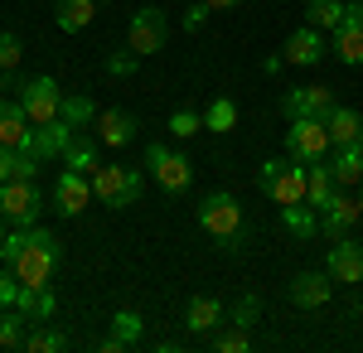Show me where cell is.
Wrapping results in <instances>:
<instances>
[{"instance_id":"obj_30","label":"cell","mask_w":363,"mask_h":353,"mask_svg":"<svg viewBox=\"0 0 363 353\" xmlns=\"http://www.w3.org/2000/svg\"><path fill=\"white\" fill-rule=\"evenodd\" d=\"M58 116L73 126V131H83L87 121L97 116V107H92V97H63V107H58Z\"/></svg>"},{"instance_id":"obj_12","label":"cell","mask_w":363,"mask_h":353,"mask_svg":"<svg viewBox=\"0 0 363 353\" xmlns=\"http://www.w3.org/2000/svg\"><path fill=\"white\" fill-rule=\"evenodd\" d=\"M281 111H286V121H296V116H330L335 111V92L330 87H291L286 97H281Z\"/></svg>"},{"instance_id":"obj_48","label":"cell","mask_w":363,"mask_h":353,"mask_svg":"<svg viewBox=\"0 0 363 353\" xmlns=\"http://www.w3.org/2000/svg\"><path fill=\"white\" fill-rule=\"evenodd\" d=\"M0 218H5V213H0Z\"/></svg>"},{"instance_id":"obj_47","label":"cell","mask_w":363,"mask_h":353,"mask_svg":"<svg viewBox=\"0 0 363 353\" xmlns=\"http://www.w3.org/2000/svg\"><path fill=\"white\" fill-rule=\"evenodd\" d=\"M354 198H359V208H363V184H359V194H354Z\"/></svg>"},{"instance_id":"obj_40","label":"cell","mask_w":363,"mask_h":353,"mask_svg":"<svg viewBox=\"0 0 363 353\" xmlns=\"http://www.w3.org/2000/svg\"><path fill=\"white\" fill-rule=\"evenodd\" d=\"M203 20H208V5L199 0V5H189V10H184V20H179V25L189 29V34H199V29H203Z\"/></svg>"},{"instance_id":"obj_41","label":"cell","mask_w":363,"mask_h":353,"mask_svg":"<svg viewBox=\"0 0 363 353\" xmlns=\"http://www.w3.org/2000/svg\"><path fill=\"white\" fill-rule=\"evenodd\" d=\"M15 164H20V150L15 145H0V184L15 179Z\"/></svg>"},{"instance_id":"obj_24","label":"cell","mask_w":363,"mask_h":353,"mask_svg":"<svg viewBox=\"0 0 363 353\" xmlns=\"http://www.w3.org/2000/svg\"><path fill=\"white\" fill-rule=\"evenodd\" d=\"M92 15H97V0H58L54 5V25L63 34H78V29L92 25Z\"/></svg>"},{"instance_id":"obj_26","label":"cell","mask_w":363,"mask_h":353,"mask_svg":"<svg viewBox=\"0 0 363 353\" xmlns=\"http://www.w3.org/2000/svg\"><path fill=\"white\" fill-rule=\"evenodd\" d=\"M63 164L78 169V174H92V169H97V140L92 136H73L68 150H63Z\"/></svg>"},{"instance_id":"obj_33","label":"cell","mask_w":363,"mask_h":353,"mask_svg":"<svg viewBox=\"0 0 363 353\" xmlns=\"http://www.w3.org/2000/svg\"><path fill=\"white\" fill-rule=\"evenodd\" d=\"M335 54L344 63H363V29H335Z\"/></svg>"},{"instance_id":"obj_5","label":"cell","mask_w":363,"mask_h":353,"mask_svg":"<svg viewBox=\"0 0 363 353\" xmlns=\"http://www.w3.org/2000/svg\"><path fill=\"white\" fill-rule=\"evenodd\" d=\"M169 39V15L165 10H155V5H145V10H136L131 15V25H126V49L131 54H160Z\"/></svg>"},{"instance_id":"obj_35","label":"cell","mask_w":363,"mask_h":353,"mask_svg":"<svg viewBox=\"0 0 363 353\" xmlns=\"http://www.w3.org/2000/svg\"><path fill=\"white\" fill-rule=\"evenodd\" d=\"M169 131H174V136H199V131H203V116L189 111V107H179L174 116H169Z\"/></svg>"},{"instance_id":"obj_22","label":"cell","mask_w":363,"mask_h":353,"mask_svg":"<svg viewBox=\"0 0 363 353\" xmlns=\"http://www.w3.org/2000/svg\"><path fill=\"white\" fill-rule=\"evenodd\" d=\"M0 145L29 150V116L20 102H0Z\"/></svg>"},{"instance_id":"obj_9","label":"cell","mask_w":363,"mask_h":353,"mask_svg":"<svg viewBox=\"0 0 363 353\" xmlns=\"http://www.w3.org/2000/svg\"><path fill=\"white\" fill-rule=\"evenodd\" d=\"M20 107H25L29 126H44V121H58V107H63V92H58L54 78H29L20 87Z\"/></svg>"},{"instance_id":"obj_46","label":"cell","mask_w":363,"mask_h":353,"mask_svg":"<svg viewBox=\"0 0 363 353\" xmlns=\"http://www.w3.org/2000/svg\"><path fill=\"white\" fill-rule=\"evenodd\" d=\"M0 247H5V218H0Z\"/></svg>"},{"instance_id":"obj_36","label":"cell","mask_w":363,"mask_h":353,"mask_svg":"<svg viewBox=\"0 0 363 353\" xmlns=\"http://www.w3.org/2000/svg\"><path fill=\"white\" fill-rule=\"evenodd\" d=\"M140 68V54H131V49H116V54H107V73L112 78H131Z\"/></svg>"},{"instance_id":"obj_4","label":"cell","mask_w":363,"mask_h":353,"mask_svg":"<svg viewBox=\"0 0 363 353\" xmlns=\"http://www.w3.org/2000/svg\"><path fill=\"white\" fill-rule=\"evenodd\" d=\"M199 228H203L208 237H218V242H233L238 228H242V203H238L228 189H213L203 203H199Z\"/></svg>"},{"instance_id":"obj_10","label":"cell","mask_w":363,"mask_h":353,"mask_svg":"<svg viewBox=\"0 0 363 353\" xmlns=\"http://www.w3.org/2000/svg\"><path fill=\"white\" fill-rule=\"evenodd\" d=\"M325 271H330V281L359 286V281H363V242H354L349 232H344V237H335L330 257H325Z\"/></svg>"},{"instance_id":"obj_28","label":"cell","mask_w":363,"mask_h":353,"mask_svg":"<svg viewBox=\"0 0 363 353\" xmlns=\"http://www.w3.org/2000/svg\"><path fill=\"white\" fill-rule=\"evenodd\" d=\"M339 20H344L339 0H310L306 5V25H315V29H339Z\"/></svg>"},{"instance_id":"obj_15","label":"cell","mask_w":363,"mask_h":353,"mask_svg":"<svg viewBox=\"0 0 363 353\" xmlns=\"http://www.w3.org/2000/svg\"><path fill=\"white\" fill-rule=\"evenodd\" d=\"M286 296H291V305H301V310H320L330 300V271H301L286 286Z\"/></svg>"},{"instance_id":"obj_17","label":"cell","mask_w":363,"mask_h":353,"mask_svg":"<svg viewBox=\"0 0 363 353\" xmlns=\"http://www.w3.org/2000/svg\"><path fill=\"white\" fill-rule=\"evenodd\" d=\"M15 310H25L29 325H49L54 310H58V300H54L49 286H20V291H15Z\"/></svg>"},{"instance_id":"obj_27","label":"cell","mask_w":363,"mask_h":353,"mask_svg":"<svg viewBox=\"0 0 363 353\" xmlns=\"http://www.w3.org/2000/svg\"><path fill=\"white\" fill-rule=\"evenodd\" d=\"M25 329H29V315L25 310H0V349H20L25 344Z\"/></svg>"},{"instance_id":"obj_8","label":"cell","mask_w":363,"mask_h":353,"mask_svg":"<svg viewBox=\"0 0 363 353\" xmlns=\"http://www.w3.org/2000/svg\"><path fill=\"white\" fill-rule=\"evenodd\" d=\"M39 184L34 179H5L0 184V213L10 218L15 228H29L34 218H39Z\"/></svg>"},{"instance_id":"obj_29","label":"cell","mask_w":363,"mask_h":353,"mask_svg":"<svg viewBox=\"0 0 363 353\" xmlns=\"http://www.w3.org/2000/svg\"><path fill=\"white\" fill-rule=\"evenodd\" d=\"M203 126H208V131H218V136H223V131H233V126H238V107H233L228 97L208 102V111H203Z\"/></svg>"},{"instance_id":"obj_3","label":"cell","mask_w":363,"mask_h":353,"mask_svg":"<svg viewBox=\"0 0 363 353\" xmlns=\"http://www.w3.org/2000/svg\"><path fill=\"white\" fill-rule=\"evenodd\" d=\"M257 189L267 194L272 203H301L306 198V164L301 160H267L257 169Z\"/></svg>"},{"instance_id":"obj_37","label":"cell","mask_w":363,"mask_h":353,"mask_svg":"<svg viewBox=\"0 0 363 353\" xmlns=\"http://www.w3.org/2000/svg\"><path fill=\"white\" fill-rule=\"evenodd\" d=\"M20 58H25L20 39H15V34H0V73H15V68H20Z\"/></svg>"},{"instance_id":"obj_6","label":"cell","mask_w":363,"mask_h":353,"mask_svg":"<svg viewBox=\"0 0 363 353\" xmlns=\"http://www.w3.org/2000/svg\"><path fill=\"white\" fill-rule=\"evenodd\" d=\"M330 150V126L320 121V116H296L291 121V131H286V160H320Z\"/></svg>"},{"instance_id":"obj_1","label":"cell","mask_w":363,"mask_h":353,"mask_svg":"<svg viewBox=\"0 0 363 353\" xmlns=\"http://www.w3.org/2000/svg\"><path fill=\"white\" fill-rule=\"evenodd\" d=\"M58 257H63L58 237L49 228H34V223H29V242H25V252L10 262V271H15L20 286H49L54 271H58Z\"/></svg>"},{"instance_id":"obj_44","label":"cell","mask_w":363,"mask_h":353,"mask_svg":"<svg viewBox=\"0 0 363 353\" xmlns=\"http://www.w3.org/2000/svg\"><path fill=\"white\" fill-rule=\"evenodd\" d=\"M97 349H102V353H121V349H126V344H121V339H116V334H107V339H102V344H97Z\"/></svg>"},{"instance_id":"obj_7","label":"cell","mask_w":363,"mask_h":353,"mask_svg":"<svg viewBox=\"0 0 363 353\" xmlns=\"http://www.w3.org/2000/svg\"><path fill=\"white\" fill-rule=\"evenodd\" d=\"M145 169L160 179L165 194H184L194 184V164L184 160L179 150H169V145H145Z\"/></svg>"},{"instance_id":"obj_25","label":"cell","mask_w":363,"mask_h":353,"mask_svg":"<svg viewBox=\"0 0 363 353\" xmlns=\"http://www.w3.org/2000/svg\"><path fill=\"white\" fill-rule=\"evenodd\" d=\"M335 179L339 184H363V145H335Z\"/></svg>"},{"instance_id":"obj_21","label":"cell","mask_w":363,"mask_h":353,"mask_svg":"<svg viewBox=\"0 0 363 353\" xmlns=\"http://www.w3.org/2000/svg\"><path fill=\"white\" fill-rule=\"evenodd\" d=\"M281 228H286L296 242H310V237L320 232V208H310L306 198H301V203H286V208H281Z\"/></svg>"},{"instance_id":"obj_2","label":"cell","mask_w":363,"mask_h":353,"mask_svg":"<svg viewBox=\"0 0 363 353\" xmlns=\"http://www.w3.org/2000/svg\"><path fill=\"white\" fill-rule=\"evenodd\" d=\"M145 189V179H140V169H126V164H97L92 169V198L97 203H107V208H131Z\"/></svg>"},{"instance_id":"obj_31","label":"cell","mask_w":363,"mask_h":353,"mask_svg":"<svg viewBox=\"0 0 363 353\" xmlns=\"http://www.w3.org/2000/svg\"><path fill=\"white\" fill-rule=\"evenodd\" d=\"M25 349L29 353H58V349H68V334L63 329H34V334H25Z\"/></svg>"},{"instance_id":"obj_43","label":"cell","mask_w":363,"mask_h":353,"mask_svg":"<svg viewBox=\"0 0 363 353\" xmlns=\"http://www.w3.org/2000/svg\"><path fill=\"white\" fill-rule=\"evenodd\" d=\"M339 29H363V0L344 5V20H339Z\"/></svg>"},{"instance_id":"obj_42","label":"cell","mask_w":363,"mask_h":353,"mask_svg":"<svg viewBox=\"0 0 363 353\" xmlns=\"http://www.w3.org/2000/svg\"><path fill=\"white\" fill-rule=\"evenodd\" d=\"M15 291H20L15 271H0V310H5V305H15Z\"/></svg>"},{"instance_id":"obj_19","label":"cell","mask_w":363,"mask_h":353,"mask_svg":"<svg viewBox=\"0 0 363 353\" xmlns=\"http://www.w3.org/2000/svg\"><path fill=\"white\" fill-rule=\"evenodd\" d=\"M335 189H339L335 164H325V155H320V160H310L306 164V203H310V208H325Z\"/></svg>"},{"instance_id":"obj_18","label":"cell","mask_w":363,"mask_h":353,"mask_svg":"<svg viewBox=\"0 0 363 353\" xmlns=\"http://www.w3.org/2000/svg\"><path fill=\"white\" fill-rule=\"evenodd\" d=\"M136 131H140V126H136V116H131V111H121V107L97 111V140H102V145H126Z\"/></svg>"},{"instance_id":"obj_32","label":"cell","mask_w":363,"mask_h":353,"mask_svg":"<svg viewBox=\"0 0 363 353\" xmlns=\"http://www.w3.org/2000/svg\"><path fill=\"white\" fill-rule=\"evenodd\" d=\"M228 315H233V325H238V329H252L257 320H262V296H252V291H247V296H238Z\"/></svg>"},{"instance_id":"obj_20","label":"cell","mask_w":363,"mask_h":353,"mask_svg":"<svg viewBox=\"0 0 363 353\" xmlns=\"http://www.w3.org/2000/svg\"><path fill=\"white\" fill-rule=\"evenodd\" d=\"M325 126H330V145H363V116L354 107H339L325 116Z\"/></svg>"},{"instance_id":"obj_39","label":"cell","mask_w":363,"mask_h":353,"mask_svg":"<svg viewBox=\"0 0 363 353\" xmlns=\"http://www.w3.org/2000/svg\"><path fill=\"white\" fill-rule=\"evenodd\" d=\"M25 242H29V228H10V232H5V247H0V257L15 262V257L25 252Z\"/></svg>"},{"instance_id":"obj_34","label":"cell","mask_w":363,"mask_h":353,"mask_svg":"<svg viewBox=\"0 0 363 353\" xmlns=\"http://www.w3.org/2000/svg\"><path fill=\"white\" fill-rule=\"evenodd\" d=\"M140 329H145V325H140V315H136V310H116V315H112V334L121 339V344H136V339H140Z\"/></svg>"},{"instance_id":"obj_45","label":"cell","mask_w":363,"mask_h":353,"mask_svg":"<svg viewBox=\"0 0 363 353\" xmlns=\"http://www.w3.org/2000/svg\"><path fill=\"white\" fill-rule=\"evenodd\" d=\"M203 5H208V10H238L242 0H203Z\"/></svg>"},{"instance_id":"obj_38","label":"cell","mask_w":363,"mask_h":353,"mask_svg":"<svg viewBox=\"0 0 363 353\" xmlns=\"http://www.w3.org/2000/svg\"><path fill=\"white\" fill-rule=\"evenodd\" d=\"M213 349H218V353H247L252 349V334L233 325V334H218V339H213Z\"/></svg>"},{"instance_id":"obj_16","label":"cell","mask_w":363,"mask_h":353,"mask_svg":"<svg viewBox=\"0 0 363 353\" xmlns=\"http://www.w3.org/2000/svg\"><path fill=\"white\" fill-rule=\"evenodd\" d=\"M286 63H301V68H310V63H320L325 58V39H320V29L315 25H301L296 34H286Z\"/></svg>"},{"instance_id":"obj_13","label":"cell","mask_w":363,"mask_h":353,"mask_svg":"<svg viewBox=\"0 0 363 353\" xmlns=\"http://www.w3.org/2000/svg\"><path fill=\"white\" fill-rule=\"evenodd\" d=\"M359 218H363L359 198H349V194L335 189V194H330V203L320 208V232H325V237H344V232H349Z\"/></svg>"},{"instance_id":"obj_11","label":"cell","mask_w":363,"mask_h":353,"mask_svg":"<svg viewBox=\"0 0 363 353\" xmlns=\"http://www.w3.org/2000/svg\"><path fill=\"white\" fill-rule=\"evenodd\" d=\"M87 203H92V179L78 174V169H63V174L54 179V208L63 218H78Z\"/></svg>"},{"instance_id":"obj_23","label":"cell","mask_w":363,"mask_h":353,"mask_svg":"<svg viewBox=\"0 0 363 353\" xmlns=\"http://www.w3.org/2000/svg\"><path fill=\"white\" fill-rule=\"evenodd\" d=\"M223 325V305L213 296H194L189 305H184V329L189 334H208V329Z\"/></svg>"},{"instance_id":"obj_14","label":"cell","mask_w":363,"mask_h":353,"mask_svg":"<svg viewBox=\"0 0 363 353\" xmlns=\"http://www.w3.org/2000/svg\"><path fill=\"white\" fill-rule=\"evenodd\" d=\"M73 136H78V131H73L63 116H58V121H44V126H34V131H29V155H39V160H49V155H63Z\"/></svg>"}]
</instances>
